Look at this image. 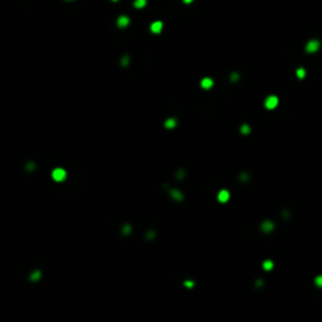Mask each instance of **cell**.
<instances>
[{
  "mask_svg": "<svg viewBox=\"0 0 322 322\" xmlns=\"http://www.w3.org/2000/svg\"><path fill=\"white\" fill-rule=\"evenodd\" d=\"M321 48V43H320V40H317V39H311V40H308L307 42V44H306V47H305V49H306V52L307 53H316V52H318V49Z\"/></svg>",
  "mask_w": 322,
  "mask_h": 322,
  "instance_id": "cell-1",
  "label": "cell"
},
{
  "mask_svg": "<svg viewBox=\"0 0 322 322\" xmlns=\"http://www.w3.org/2000/svg\"><path fill=\"white\" fill-rule=\"evenodd\" d=\"M278 97L274 96V94H272V96H268L266 101H264V107H266L267 110H274L277 106H278Z\"/></svg>",
  "mask_w": 322,
  "mask_h": 322,
  "instance_id": "cell-2",
  "label": "cell"
},
{
  "mask_svg": "<svg viewBox=\"0 0 322 322\" xmlns=\"http://www.w3.org/2000/svg\"><path fill=\"white\" fill-rule=\"evenodd\" d=\"M65 176H67V172H65V170H63L62 167H57V169H54L52 172V178L58 182L63 181V180L65 179Z\"/></svg>",
  "mask_w": 322,
  "mask_h": 322,
  "instance_id": "cell-3",
  "label": "cell"
},
{
  "mask_svg": "<svg viewBox=\"0 0 322 322\" xmlns=\"http://www.w3.org/2000/svg\"><path fill=\"white\" fill-rule=\"evenodd\" d=\"M230 199V194L228 190H220L219 194H218V201L220 203H228Z\"/></svg>",
  "mask_w": 322,
  "mask_h": 322,
  "instance_id": "cell-4",
  "label": "cell"
},
{
  "mask_svg": "<svg viewBox=\"0 0 322 322\" xmlns=\"http://www.w3.org/2000/svg\"><path fill=\"white\" fill-rule=\"evenodd\" d=\"M261 228H262V230H263L264 233H271L274 229V224L272 222H269V220H264V222L262 223Z\"/></svg>",
  "mask_w": 322,
  "mask_h": 322,
  "instance_id": "cell-5",
  "label": "cell"
},
{
  "mask_svg": "<svg viewBox=\"0 0 322 322\" xmlns=\"http://www.w3.org/2000/svg\"><path fill=\"white\" fill-rule=\"evenodd\" d=\"M213 84H214V81L211 79V78H209V77L203 78L201 82H200V86L203 87L204 90H210V88L213 87Z\"/></svg>",
  "mask_w": 322,
  "mask_h": 322,
  "instance_id": "cell-6",
  "label": "cell"
},
{
  "mask_svg": "<svg viewBox=\"0 0 322 322\" xmlns=\"http://www.w3.org/2000/svg\"><path fill=\"white\" fill-rule=\"evenodd\" d=\"M128 24H130V19H128L127 17H125V15H121V17L117 19V25L120 28H125V27H127Z\"/></svg>",
  "mask_w": 322,
  "mask_h": 322,
  "instance_id": "cell-7",
  "label": "cell"
},
{
  "mask_svg": "<svg viewBox=\"0 0 322 322\" xmlns=\"http://www.w3.org/2000/svg\"><path fill=\"white\" fill-rule=\"evenodd\" d=\"M161 30H162V23H161V21H154V23L151 24V31H152V33L159 34Z\"/></svg>",
  "mask_w": 322,
  "mask_h": 322,
  "instance_id": "cell-8",
  "label": "cell"
},
{
  "mask_svg": "<svg viewBox=\"0 0 322 322\" xmlns=\"http://www.w3.org/2000/svg\"><path fill=\"white\" fill-rule=\"evenodd\" d=\"M262 267H263V269L267 271V272H268V271H272V269H273V262L269 261V259L264 261L263 264H262Z\"/></svg>",
  "mask_w": 322,
  "mask_h": 322,
  "instance_id": "cell-9",
  "label": "cell"
},
{
  "mask_svg": "<svg viewBox=\"0 0 322 322\" xmlns=\"http://www.w3.org/2000/svg\"><path fill=\"white\" fill-rule=\"evenodd\" d=\"M176 126V120L175 118H169V120H166V122H165V127L166 128H170V130H171V128H174Z\"/></svg>",
  "mask_w": 322,
  "mask_h": 322,
  "instance_id": "cell-10",
  "label": "cell"
},
{
  "mask_svg": "<svg viewBox=\"0 0 322 322\" xmlns=\"http://www.w3.org/2000/svg\"><path fill=\"white\" fill-rule=\"evenodd\" d=\"M296 74H297V77L299 78V79H303V78L306 77V69L305 68H298L297 71H296Z\"/></svg>",
  "mask_w": 322,
  "mask_h": 322,
  "instance_id": "cell-11",
  "label": "cell"
},
{
  "mask_svg": "<svg viewBox=\"0 0 322 322\" xmlns=\"http://www.w3.org/2000/svg\"><path fill=\"white\" fill-rule=\"evenodd\" d=\"M251 131H252V128L249 127V125H242V126H240V132H242L243 135L251 134Z\"/></svg>",
  "mask_w": 322,
  "mask_h": 322,
  "instance_id": "cell-12",
  "label": "cell"
},
{
  "mask_svg": "<svg viewBox=\"0 0 322 322\" xmlns=\"http://www.w3.org/2000/svg\"><path fill=\"white\" fill-rule=\"evenodd\" d=\"M171 195H172V198L175 199V200H182V194L179 190H172Z\"/></svg>",
  "mask_w": 322,
  "mask_h": 322,
  "instance_id": "cell-13",
  "label": "cell"
},
{
  "mask_svg": "<svg viewBox=\"0 0 322 322\" xmlns=\"http://www.w3.org/2000/svg\"><path fill=\"white\" fill-rule=\"evenodd\" d=\"M146 3H147L146 0H135V6H136L137 9H141L146 5Z\"/></svg>",
  "mask_w": 322,
  "mask_h": 322,
  "instance_id": "cell-14",
  "label": "cell"
},
{
  "mask_svg": "<svg viewBox=\"0 0 322 322\" xmlns=\"http://www.w3.org/2000/svg\"><path fill=\"white\" fill-rule=\"evenodd\" d=\"M315 285L317 287H322V274H320V276H317L315 278Z\"/></svg>",
  "mask_w": 322,
  "mask_h": 322,
  "instance_id": "cell-15",
  "label": "cell"
},
{
  "mask_svg": "<svg viewBox=\"0 0 322 322\" xmlns=\"http://www.w3.org/2000/svg\"><path fill=\"white\" fill-rule=\"evenodd\" d=\"M230 79H232L233 82H236L239 79V74L238 73H233L232 75H230Z\"/></svg>",
  "mask_w": 322,
  "mask_h": 322,
  "instance_id": "cell-16",
  "label": "cell"
},
{
  "mask_svg": "<svg viewBox=\"0 0 322 322\" xmlns=\"http://www.w3.org/2000/svg\"><path fill=\"white\" fill-rule=\"evenodd\" d=\"M31 278H33V279H38V278H39V272L37 271V273H34L33 276H31Z\"/></svg>",
  "mask_w": 322,
  "mask_h": 322,
  "instance_id": "cell-17",
  "label": "cell"
},
{
  "mask_svg": "<svg viewBox=\"0 0 322 322\" xmlns=\"http://www.w3.org/2000/svg\"><path fill=\"white\" fill-rule=\"evenodd\" d=\"M127 63H128V58H127V57H124V62H122V64L125 65V64H127Z\"/></svg>",
  "mask_w": 322,
  "mask_h": 322,
  "instance_id": "cell-18",
  "label": "cell"
},
{
  "mask_svg": "<svg viewBox=\"0 0 322 322\" xmlns=\"http://www.w3.org/2000/svg\"><path fill=\"white\" fill-rule=\"evenodd\" d=\"M185 286H188V287H191V286H192V282H191V281H188V282L185 283Z\"/></svg>",
  "mask_w": 322,
  "mask_h": 322,
  "instance_id": "cell-19",
  "label": "cell"
},
{
  "mask_svg": "<svg viewBox=\"0 0 322 322\" xmlns=\"http://www.w3.org/2000/svg\"><path fill=\"white\" fill-rule=\"evenodd\" d=\"M182 1H184L185 4H191V3L194 1V0H182Z\"/></svg>",
  "mask_w": 322,
  "mask_h": 322,
  "instance_id": "cell-20",
  "label": "cell"
},
{
  "mask_svg": "<svg viewBox=\"0 0 322 322\" xmlns=\"http://www.w3.org/2000/svg\"><path fill=\"white\" fill-rule=\"evenodd\" d=\"M112 1H117V0H112Z\"/></svg>",
  "mask_w": 322,
  "mask_h": 322,
  "instance_id": "cell-21",
  "label": "cell"
}]
</instances>
